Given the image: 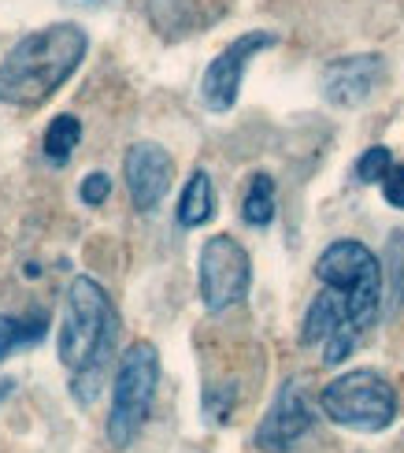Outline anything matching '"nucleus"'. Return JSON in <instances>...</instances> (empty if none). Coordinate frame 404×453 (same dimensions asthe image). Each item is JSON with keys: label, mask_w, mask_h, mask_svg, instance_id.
<instances>
[{"label": "nucleus", "mask_w": 404, "mask_h": 453, "mask_svg": "<svg viewBox=\"0 0 404 453\" xmlns=\"http://www.w3.org/2000/svg\"><path fill=\"white\" fill-rule=\"evenodd\" d=\"M119 334V312H115L108 290L93 275H79L67 287L64 324H60V365L71 372V398L82 409L97 402L108 361L115 353Z\"/></svg>", "instance_id": "obj_1"}, {"label": "nucleus", "mask_w": 404, "mask_h": 453, "mask_svg": "<svg viewBox=\"0 0 404 453\" xmlns=\"http://www.w3.org/2000/svg\"><path fill=\"white\" fill-rule=\"evenodd\" d=\"M89 37L79 23H52L19 42L0 64V101L37 108L60 89L86 60Z\"/></svg>", "instance_id": "obj_2"}, {"label": "nucleus", "mask_w": 404, "mask_h": 453, "mask_svg": "<svg viewBox=\"0 0 404 453\" xmlns=\"http://www.w3.org/2000/svg\"><path fill=\"white\" fill-rule=\"evenodd\" d=\"M316 279L341 294L345 316L360 334L375 327L382 309V264L368 245L353 238L326 245L316 260Z\"/></svg>", "instance_id": "obj_3"}, {"label": "nucleus", "mask_w": 404, "mask_h": 453, "mask_svg": "<svg viewBox=\"0 0 404 453\" xmlns=\"http://www.w3.org/2000/svg\"><path fill=\"white\" fill-rule=\"evenodd\" d=\"M160 387V353L152 342H130L123 349L119 372H115L111 412H108V442L115 449H126L141 435V427L156 402Z\"/></svg>", "instance_id": "obj_4"}, {"label": "nucleus", "mask_w": 404, "mask_h": 453, "mask_svg": "<svg viewBox=\"0 0 404 453\" xmlns=\"http://www.w3.org/2000/svg\"><path fill=\"white\" fill-rule=\"evenodd\" d=\"M323 412L349 431H386L397 417V394L371 368L345 372L319 394Z\"/></svg>", "instance_id": "obj_5"}, {"label": "nucleus", "mask_w": 404, "mask_h": 453, "mask_svg": "<svg viewBox=\"0 0 404 453\" xmlns=\"http://www.w3.org/2000/svg\"><path fill=\"white\" fill-rule=\"evenodd\" d=\"M197 268L201 301L208 312H226L230 305H238L253 282V260H248L245 245L230 234H216L204 242Z\"/></svg>", "instance_id": "obj_6"}, {"label": "nucleus", "mask_w": 404, "mask_h": 453, "mask_svg": "<svg viewBox=\"0 0 404 453\" xmlns=\"http://www.w3.org/2000/svg\"><path fill=\"white\" fill-rule=\"evenodd\" d=\"M278 45V34L271 30H248L241 37H234L216 60L208 64L204 79H201V97L211 111H230L238 104V93H241V79L248 64L256 60V52L263 49H275Z\"/></svg>", "instance_id": "obj_7"}, {"label": "nucleus", "mask_w": 404, "mask_h": 453, "mask_svg": "<svg viewBox=\"0 0 404 453\" xmlns=\"http://www.w3.org/2000/svg\"><path fill=\"white\" fill-rule=\"evenodd\" d=\"M312 405L304 398L301 380H286L275 394L271 409L256 427V446L267 453H286L290 446H297L308 431H312Z\"/></svg>", "instance_id": "obj_8"}, {"label": "nucleus", "mask_w": 404, "mask_h": 453, "mask_svg": "<svg viewBox=\"0 0 404 453\" xmlns=\"http://www.w3.org/2000/svg\"><path fill=\"white\" fill-rule=\"evenodd\" d=\"M123 179H126L133 209L152 212V209H160V201L167 197L171 182H175V164H171L167 149L152 145V142H138V145L126 149Z\"/></svg>", "instance_id": "obj_9"}, {"label": "nucleus", "mask_w": 404, "mask_h": 453, "mask_svg": "<svg viewBox=\"0 0 404 453\" xmlns=\"http://www.w3.org/2000/svg\"><path fill=\"white\" fill-rule=\"evenodd\" d=\"M386 79V60L378 52L341 56V60L323 67V97L338 108H360Z\"/></svg>", "instance_id": "obj_10"}, {"label": "nucleus", "mask_w": 404, "mask_h": 453, "mask_svg": "<svg viewBox=\"0 0 404 453\" xmlns=\"http://www.w3.org/2000/svg\"><path fill=\"white\" fill-rule=\"evenodd\" d=\"M349 324V316H345V301H341V294L338 290H331L326 287L312 305H308V312H304V324H301V346H319V342H326L338 327H345ZM353 327V324H349Z\"/></svg>", "instance_id": "obj_11"}, {"label": "nucleus", "mask_w": 404, "mask_h": 453, "mask_svg": "<svg viewBox=\"0 0 404 453\" xmlns=\"http://www.w3.org/2000/svg\"><path fill=\"white\" fill-rule=\"evenodd\" d=\"M211 216H216V186H211V175L204 167H197L179 197V223L194 231V226H204Z\"/></svg>", "instance_id": "obj_12"}, {"label": "nucleus", "mask_w": 404, "mask_h": 453, "mask_svg": "<svg viewBox=\"0 0 404 453\" xmlns=\"http://www.w3.org/2000/svg\"><path fill=\"white\" fill-rule=\"evenodd\" d=\"M49 334V316L30 312V316H0V361H8L15 349L42 346Z\"/></svg>", "instance_id": "obj_13"}, {"label": "nucleus", "mask_w": 404, "mask_h": 453, "mask_svg": "<svg viewBox=\"0 0 404 453\" xmlns=\"http://www.w3.org/2000/svg\"><path fill=\"white\" fill-rule=\"evenodd\" d=\"M79 142H82V123H79V116L64 111V116H56L49 123V130H45V142H42L45 145V160L56 164V167H64L74 149H79Z\"/></svg>", "instance_id": "obj_14"}, {"label": "nucleus", "mask_w": 404, "mask_h": 453, "mask_svg": "<svg viewBox=\"0 0 404 453\" xmlns=\"http://www.w3.org/2000/svg\"><path fill=\"white\" fill-rule=\"evenodd\" d=\"M241 219L248 226H267L275 219V179L256 172L248 179V190H245V201H241Z\"/></svg>", "instance_id": "obj_15"}, {"label": "nucleus", "mask_w": 404, "mask_h": 453, "mask_svg": "<svg viewBox=\"0 0 404 453\" xmlns=\"http://www.w3.org/2000/svg\"><path fill=\"white\" fill-rule=\"evenodd\" d=\"M390 167H393V157H390V149L386 145H371L368 153H363L356 160V179L363 186H371V182H382L390 175Z\"/></svg>", "instance_id": "obj_16"}, {"label": "nucleus", "mask_w": 404, "mask_h": 453, "mask_svg": "<svg viewBox=\"0 0 404 453\" xmlns=\"http://www.w3.org/2000/svg\"><path fill=\"white\" fill-rule=\"evenodd\" d=\"M356 342H360V331H356V327H349V324H345V327H338L331 338H326L323 365H341L345 357L353 353V346H356Z\"/></svg>", "instance_id": "obj_17"}, {"label": "nucleus", "mask_w": 404, "mask_h": 453, "mask_svg": "<svg viewBox=\"0 0 404 453\" xmlns=\"http://www.w3.org/2000/svg\"><path fill=\"white\" fill-rule=\"evenodd\" d=\"M108 194H111V179H108L104 172H93V175H86V179H82L79 197H82V204H89V209H97V204H104V201H108Z\"/></svg>", "instance_id": "obj_18"}, {"label": "nucleus", "mask_w": 404, "mask_h": 453, "mask_svg": "<svg viewBox=\"0 0 404 453\" xmlns=\"http://www.w3.org/2000/svg\"><path fill=\"white\" fill-rule=\"evenodd\" d=\"M382 197H386L393 209H404V164L390 167V175L382 179Z\"/></svg>", "instance_id": "obj_19"}]
</instances>
